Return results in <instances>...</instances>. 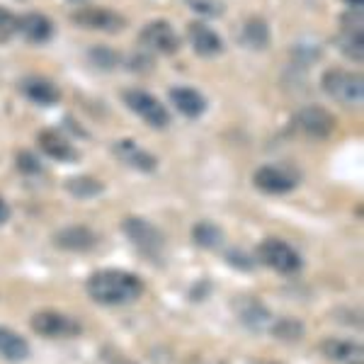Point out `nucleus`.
<instances>
[{
	"label": "nucleus",
	"instance_id": "obj_21",
	"mask_svg": "<svg viewBox=\"0 0 364 364\" xmlns=\"http://www.w3.org/2000/svg\"><path fill=\"white\" fill-rule=\"evenodd\" d=\"M66 192L75 199H92L100 197L105 192V185L97 178H90V175H78V178H68L63 182Z\"/></svg>",
	"mask_w": 364,
	"mask_h": 364
},
{
	"label": "nucleus",
	"instance_id": "obj_14",
	"mask_svg": "<svg viewBox=\"0 0 364 364\" xmlns=\"http://www.w3.org/2000/svg\"><path fill=\"white\" fill-rule=\"evenodd\" d=\"M318 350L328 362H336V364H362L364 362L362 345L348 338H323Z\"/></svg>",
	"mask_w": 364,
	"mask_h": 364
},
{
	"label": "nucleus",
	"instance_id": "obj_35",
	"mask_svg": "<svg viewBox=\"0 0 364 364\" xmlns=\"http://www.w3.org/2000/svg\"><path fill=\"white\" fill-rule=\"evenodd\" d=\"M70 3H85V0H70Z\"/></svg>",
	"mask_w": 364,
	"mask_h": 364
},
{
	"label": "nucleus",
	"instance_id": "obj_19",
	"mask_svg": "<svg viewBox=\"0 0 364 364\" xmlns=\"http://www.w3.org/2000/svg\"><path fill=\"white\" fill-rule=\"evenodd\" d=\"M238 42L250 51H265L269 42H272V32H269V25L262 17H248L240 27Z\"/></svg>",
	"mask_w": 364,
	"mask_h": 364
},
{
	"label": "nucleus",
	"instance_id": "obj_8",
	"mask_svg": "<svg viewBox=\"0 0 364 364\" xmlns=\"http://www.w3.org/2000/svg\"><path fill=\"white\" fill-rule=\"evenodd\" d=\"M252 185L265 195H287L296 190L299 173L289 166H260L252 173Z\"/></svg>",
	"mask_w": 364,
	"mask_h": 364
},
{
	"label": "nucleus",
	"instance_id": "obj_1",
	"mask_svg": "<svg viewBox=\"0 0 364 364\" xmlns=\"http://www.w3.org/2000/svg\"><path fill=\"white\" fill-rule=\"evenodd\" d=\"M85 291L102 306H129L144 294V282L127 269H97L85 279Z\"/></svg>",
	"mask_w": 364,
	"mask_h": 364
},
{
	"label": "nucleus",
	"instance_id": "obj_24",
	"mask_svg": "<svg viewBox=\"0 0 364 364\" xmlns=\"http://www.w3.org/2000/svg\"><path fill=\"white\" fill-rule=\"evenodd\" d=\"M240 321L248 328H252V331H267L274 318L269 316V311L262 306L260 301H248L240 309Z\"/></svg>",
	"mask_w": 364,
	"mask_h": 364
},
{
	"label": "nucleus",
	"instance_id": "obj_2",
	"mask_svg": "<svg viewBox=\"0 0 364 364\" xmlns=\"http://www.w3.org/2000/svg\"><path fill=\"white\" fill-rule=\"evenodd\" d=\"M321 87L331 100L345 107H360L364 100V80L360 73L345 68H331L323 73Z\"/></svg>",
	"mask_w": 364,
	"mask_h": 364
},
{
	"label": "nucleus",
	"instance_id": "obj_34",
	"mask_svg": "<svg viewBox=\"0 0 364 364\" xmlns=\"http://www.w3.org/2000/svg\"><path fill=\"white\" fill-rule=\"evenodd\" d=\"M345 5H350V8H362L364 0H343Z\"/></svg>",
	"mask_w": 364,
	"mask_h": 364
},
{
	"label": "nucleus",
	"instance_id": "obj_33",
	"mask_svg": "<svg viewBox=\"0 0 364 364\" xmlns=\"http://www.w3.org/2000/svg\"><path fill=\"white\" fill-rule=\"evenodd\" d=\"M8 221H10V204L5 202L3 197H0V226L8 224Z\"/></svg>",
	"mask_w": 364,
	"mask_h": 364
},
{
	"label": "nucleus",
	"instance_id": "obj_27",
	"mask_svg": "<svg viewBox=\"0 0 364 364\" xmlns=\"http://www.w3.org/2000/svg\"><path fill=\"white\" fill-rule=\"evenodd\" d=\"M185 3L190 10H195L197 15L204 17H221L226 13L224 0H185Z\"/></svg>",
	"mask_w": 364,
	"mask_h": 364
},
{
	"label": "nucleus",
	"instance_id": "obj_18",
	"mask_svg": "<svg viewBox=\"0 0 364 364\" xmlns=\"http://www.w3.org/2000/svg\"><path fill=\"white\" fill-rule=\"evenodd\" d=\"M17 34L29 44H46L54 37V22L42 13H27L17 17Z\"/></svg>",
	"mask_w": 364,
	"mask_h": 364
},
{
	"label": "nucleus",
	"instance_id": "obj_28",
	"mask_svg": "<svg viewBox=\"0 0 364 364\" xmlns=\"http://www.w3.org/2000/svg\"><path fill=\"white\" fill-rule=\"evenodd\" d=\"M17 34V15L0 5V44H8Z\"/></svg>",
	"mask_w": 364,
	"mask_h": 364
},
{
	"label": "nucleus",
	"instance_id": "obj_12",
	"mask_svg": "<svg viewBox=\"0 0 364 364\" xmlns=\"http://www.w3.org/2000/svg\"><path fill=\"white\" fill-rule=\"evenodd\" d=\"M97 233L87 226H66L58 228V231L51 236V243L54 248L63 250V252H90L97 245Z\"/></svg>",
	"mask_w": 364,
	"mask_h": 364
},
{
	"label": "nucleus",
	"instance_id": "obj_22",
	"mask_svg": "<svg viewBox=\"0 0 364 364\" xmlns=\"http://www.w3.org/2000/svg\"><path fill=\"white\" fill-rule=\"evenodd\" d=\"M336 46L345 58H350V61H355V63H362L364 32H348V29H340L338 37H336Z\"/></svg>",
	"mask_w": 364,
	"mask_h": 364
},
{
	"label": "nucleus",
	"instance_id": "obj_17",
	"mask_svg": "<svg viewBox=\"0 0 364 364\" xmlns=\"http://www.w3.org/2000/svg\"><path fill=\"white\" fill-rule=\"evenodd\" d=\"M168 97H170V105H173L182 117H187V119H199V117L207 112V97L190 85L170 87Z\"/></svg>",
	"mask_w": 364,
	"mask_h": 364
},
{
	"label": "nucleus",
	"instance_id": "obj_11",
	"mask_svg": "<svg viewBox=\"0 0 364 364\" xmlns=\"http://www.w3.org/2000/svg\"><path fill=\"white\" fill-rule=\"evenodd\" d=\"M112 154L117 156V161L139 170V173H154L158 168V158L151 151L141 149L134 139H117L112 144Z\"/></svg>",
	"mask_w": 364,
	"mask_h": 364
},
{
	"label": "nucleus",
	"instance_id": "obj_32",
	"mask_svg": "<svg viewBox=\"0 0 364 364\" xmlns=\"http://www.w3.org/2000/svg\"><path fill=\"white\" fill-rule=\"evenodd\" d=\"M226 257H228V262H231L233 267H240V269H250V267H252L250 262H243V260H245L243 252H236V250H233V252H228Z\"/></svg>",
	"mask_w": 364,
	"mask_h": 364
},
{
	"label": "nucleus",
	"instance_id": "obj_15",
	"mask_svg": "<svg viewBox=\"0 0 364 364\" xmlns=\"http://www.w3.org/2000/svg\"><path fill=\"white\" fill-rule=\"evenodd\" d=\"M37 144L42 149V154L51 161L58 163H75L80 158L78 149H75L70 141L63 136V134L54 132V129H44V132L37 134Z\"/></svg>",
	"mask_w": 364,
	"mask_h": 364
},
{
	"label": "nucleus",
	"instance_id": "obj_5",
	"mask_svg": "<svg viewBox=\"0 0 364 364\" xmlns=\"http://www.w3.org/2000/svg\"><path fill=\"white\" fill-rule=\"evenodd\" d=\"M257 260L279 274H296V272H301V267H304L301 255L282 238L262 240V243L257 245Z\"/></svg>",
	"mask_w": 364,
	"mask_h": 364
},
{
	"label": "nucleus",
	"instance_id": "obj_30",
	"mask_svg": "<svg viewBox=\"0 0 364 364\" xmlns=\"http://www.w3.org/2000/svg\"><path fill=\"white\" fill-rule=\"evenodd\" d=\"M364 20H362V8H350L348 13L340 17V29L348 32H364Z\"/></svg>",
	"mask_w": 364,
	"mask_h": 364
},
{
	"label": "nucleus",
	"instance_id": "obj_29",
	"mask_svg": "<svg viewBox=\"0 0 364 364\" xmlns=\"http://www.w3.org/2000/svg\"><path fill=\"white\" fill-rule=\"evenodd\" d=\"M15 163H17V170H20V173H25V175H39V173H42V163H39V158L34 154H29V151H20L17 158H15Z\"/></svg>",
	"mask_w": 364,
	"mask_h": 364
},
{
	"label": "nucleus",
	"instance_id": "obj_6",
	"mask_svg": "<svg viewBox=\"0 0 364 364\" xmlns=\"http://www.w3.org/2000/svg\"><path fill=\"white\" fill-rule=\"evenodd\" d=\"M29 328H32L37 336L42 338H75L83 333V326L68 314H61V311H54V309H44V311H37L32 314L29 318Z\"/></svg>",
	"mask_w": 364,
	"mask_h": 364
},
{
	"label": "nucleus",
	"instance_id": "obj_7",
	"mask_svg": "<svg viewBox=\"0 0 364 364\" xmlns=\"http://www.w3.org/2000/svg\"><path fill=\"white\" fill-rule=\"evenodd\" d=\"M139 44L144 46L146 51H154V54L173 56L180 51L182 39H180L178 29L170 25L168 20H151L149 25L141 27Z\"/></svg>",
	"mask_w": 364,
	"mask_h": 364
},
{
	"label": "nucleus",
	"instance_id": "obj_4",
	"mask_svg": "<svg viewBox=\"0 0 364 364\" xmlns=\"http://www.w3.org/2000/svg\"><path fill=\"white\" fill-rule=\"evenodd\" d=\"M122 100L134 114L141 117L151 129H168L170 127V112L168 107L161 102L156 95H151L149 90L141 87H129L122 92Z\"/></svg>",
	"mask_w": 364,
	"mask_h": 364
},
{
	"label": "nucleus",
	"instance_id": "obj_3",
	"mask_svg": "<svg viewBox=\"0 0 364 364\" xmlns=\"http://www.w3.org/2000/svg\"><path fill=\"white\" fill-rule=\"evenodd\" d=\"M122 233L132 240L134 248L144 252L146 257H151V260H161L163 252H166V236L149 219L129 216V219L122 221Z\"/></svg>",
	"mask_w": 364,
	"mask_h": 364
},
{
	"label": "nucleus",
	"instance_id": "obj_36",
	"mask_svg": "<svg viewBox=\"0 0 364 364\" xmlns=\"http://www.w3.org/2000/svg\"><path fill=\"white\" fill-rule=\"evenodd\" d=\"M260 364H274V362H260Z\"/></svg>",
	"mask_w": 364,
	"mask_h": 364
},
{
	"label": "nucleus",
	"instance_id": "obj_9",
	"mask_svg": "<svg viewBox=\"0 0 364 364\" xmlns=\"http://www.w3.org/2000/svg\"><path fill=\"white\" fill-rule=\"evenodd\" d=\"M294 124L309 139L323 141L333 136V132L338 129V119L326 107H321V105H306V107H301L294 114Z\"/></svg>",
	"mask_w": 364,
	"mask_h": 364
},
{
	"label": "nucleus",
	"instance_id": "obj_10",
	"mask_svg": "<svg viewBox=\"0 0 364 364\" xmlns=\"http://www.w3.org/2000/svg\"><path fill=\"white\" fill-rule=\"evenodd\" d=\"M70 20L83 29H92V32H105V34H117L127 29V17L109 8H78L70 15Z\"/></svg>",
	"mask_w": 364,
	"mask_h": 364
},
{
	"label": "nucleus",
	"instance_id": "obj_23",
	"mask_svg": "<svg viewBox=\"0 0 364 364\" xmlns=\"http://www.w3.org/2000/svg\"><path fill=\"white\" fill-rule=\"evenodd\" d=\"M192 238L199 248H207V250H216L221 243H224V231L214 224V221H199L192 228Z\"/></svg>",
	"mask_w": 364,
	"mask_h": 364
},
{
	"label": "nucleus",
	"instance_id": "obj_16",
	"mask_svg": "<svg viewBox=\"0 0 364 364\" xmlns=\"http://www.w3.org/2000/svg\"><path fill=\"white\" fill-rule=\"evenodd\" d=\"M20 92L29 102L39 105V107H51L61 100V90L54 80L42 78V75H27L20 80Z\"/></svg>",
	"mask_w": 364,
	"mask_h": 364
},
{
	"label": "nucleus",
	"instance_id": "obj_31",
	"mask_svg": "<svg viewBox=\"0 0 364 364\" xmlns=\"http://www.w3.org/2000/svg\"><path fill=\"white\" fill-rule=\"evenodd\" d=\"M127 66L132 68L134 73H149L151 66H154V61H151L146 54H134V56H129Z\"/></svg>",
	"mask_w": 364,
	"mask_h": 364
},
{
	"label": "nucleus",
	"instance_id": "obj_25",
	"mask_svg": "<svg viewBox=\"0 0 364 364\" xmlns=\"http://www.w3.org/2000/svg\"><path fill=\"white\" fill-rule=\"evenodd\" d=\"M269 331H272V336L277 340H284V343H296V340L304 338V323L291 318V316H284V318L272 321Z\"/></svg>",
	"mask_w": 364,
	"mask_h": 364
},
{
	"label": "nucleus",
	"instance_id": "obj_20",
	"mask_svg": "<svg viewBox=\"0 0 364 364\" xmlns=\"http://www.w3.org/2000/svg\"><path fill=\"white\" fill-rule=\"evenodd\" d=\"M0 357L5 362H25L29 357V345L20 333L10 331V328L0 326Z\"/></svg>",
	"mask_w": 364,
	"mask_h": 364
},
{
	"label": "nucleus",
	"instance_id": "obj_13",
	"mask_svg": "<svg viewBox=\"0 0 364 364\" xmlns=\"http://www.w3.org/2000/svg\"><path fill=\"white\" fill-rule=\"evenodd\" d=\"M187 42H190L192 51L202 58H214L224 54V39L204 22H190L187 25Z\"/></svg>",
	"mask_w": 364,
	"mask_h": 364
},
{
	"label": "nucleus",
	"instance_id": "obj_26",
	"mask_svg": "<svg viewBox=\"0 0 364 364\" xmlns=\"http://www.w3.org/2000/svg\"><path fill=\"white\" fill-rule=\"evenodd\" d=\"M87 58H90L92 66L102 68V70H112L119 66V54L109 46H102V44H95L90 51H87Z\"/></svg>",
	"mask_w": 364,
	"mask_h": 364
}]
</instances>
